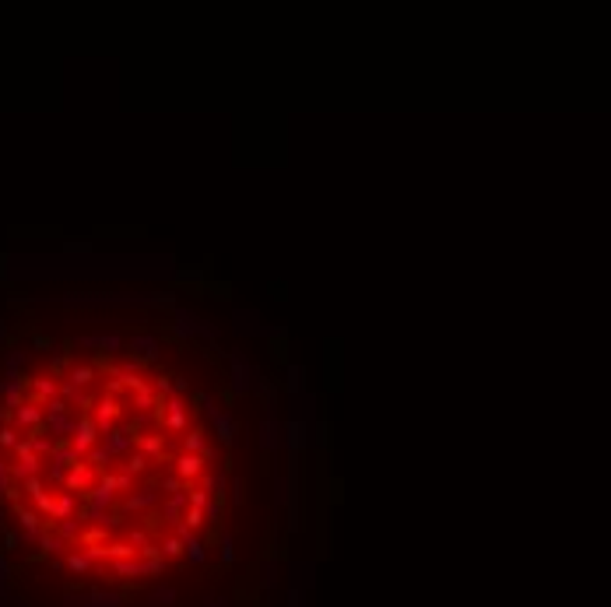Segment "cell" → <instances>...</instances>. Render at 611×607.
Returning <instances> with one entry per match:
<instances>
[{
  "instance_id": "cell-49",
  "label": "cell",
  "mask_w": 611,
  "mask_h": 607,
  "mask_svg": "<svg viewBox=\"0 0 611 607\" xmlns=\"http://www.w3.org/2000/svg\"><path fill=\"white\" fill-rule=\"evenodd\" d=\"M222 513H225V502H218V499H215V502H211V506L204 509L208 523H222Z\"/></svg>"
},
{
  "instance_id": "cell-32",
  "label": "cell",
  "mask_w": 611,
  "mask_h": 607,
  "mask_svg": "<svg viewBox=\"0 0 611 607\" xmlns=\"http://www.w3.org/2000/svg\"><path fill=\"white\" fill-rule=\"evenodd\" d=\"M84 464H92L99 474H106V471H113V467H116V456H113V453H109V449L99 442V446H95V449L84 456Z\"/></svg>"
},
{
  "instance_id": "cell-44",
  "label": "cell",
  "mask_w": 611,
  "mask_h": 607,
  "mask_svg": "<svg viewBox=\"0 0 611 607\" xmlns=\"http://www.w3.org/2000/svg\"><path fill=\"white\" fill-rule=\"evenodd\" d=\"M113 474H116L120 495H130V492H137V478H134V474H127V471H113Z\"/></svg>"
},
{
  "instance_id": "cell-45",
  "label": "cell",
  "mask_w": 611,
  "mask_h": 607,
  "mask_svg": "<svg viewBox=\"0 0 611 607\" xmlns=\"http://www.w3.org/2000/svg\"><path fill=\"white\" fill-rule=\"evenodd\" d=\"M211 502H215V499H211V492H204L201 485H197V488H190V506H194V509H208Z\"/></svg>"
},
{
  "instance_id": "cell-36",
  "label": "cell",
  "mask_w": 611,
  "mask_h": 607,
  "mask_svg": "<svg viewBox=\"0 0 611 607\" xmlns=\"http://www.w3.org/2000/svg\"><path fill=\"white\" fill-rule=\"evenodd\" d=\"M183 544H187V562H190V566H204V562H208V544H204V537L190 534Z\"/></svg>"
},
{
  "instance_id": "cell-31",
  "label": "cell",
  "mask_w": 611,
  "mask_h": 607,
  "mask_svg": "<svg viewBox=\"0 0 611 607\" xmlns=\"http://www.w3.org/2000/svg\"><path fill=\"white\" fill-rule=\"evenodd\" d=\"M25 439L32 442V453H35V456H42V460H49V456H53V449H56V439H53V435H46L42 428H39V432H32V435H25Z\"/></svg>"
},
{
  "instance_id": "cell-27",
  "label": "cell",
  "mask_w": 611,
  "mask_h": 607,
  "mask_svg": "<svg viewBox=\"0 0 611 607\" xmlns=\"http://www.w3.org/2000/svg\"><path fill=\"white\" fill-rule=\"evenodd\" d=\"M109 573H113L116 580H137V576H148V569H144V562H141V558L113 562V566H109Z\"/></svg>"
},
{
  "instance_id": "cell-37",
  "label": "cell",
  "mask_w": 611,
  "mask_h": 607,
  "mask_svg": "<svg viewBox=\"0 0 611 607\" xmlns=\"http://www.w3.org/2000/svg\"><path fill=\"white\" fill-rule=\"evenodd\" d=\"M84 607H123V597L120 594H113V590H88V601H84Z\"/></svg>"
},
{
  "instance_id": "cell-11",
  "label": "cell",
  "mask_w": 611,
  "mask_h": 607,
  "mask_svg": "<svg viewBox=\"0 0 611 607\" xmlns=\"http://www.w3.org/2000/svg\"><path fill=\"white\" fill-rule=\"evenodd\" d=\"M11 425L21 432V435H32V432H39L42 425H46V407H39V404H21L14 414H11Z\"/></svg>"
},
{
  "instance_id": "cell-46",
  "label": "cell",
  "mask_w": 611,
  "mask_h": 607,
  "mask_svg": "<svg viewBox=\"0 0 611 607\" xmlns=\"http://www.w3.org/2000/svg\"><path fill=\"white\" fill-rule=\"evenodd\" d=\"M28 362V351H11L4 362V372H21V365Z\"/></svg>"
},
{
  "instance_id": "cell-30",
  "label": "cell",
  "mask_w": 611,
  "mask_h": 607,
  "mask_svg": "<svg viewBox=\"0 0 611 607\" xmlns=\"http://www.w3.org/2000/svg\"><path fill=\"white\" fill-rule=\"evenodd\" d=\"M323 446H327V425H323L320 418H313V421L306 425V449L320 453Z\"/></svg>"
},
{
  "instance_id": "cell-17",
  "label": "cell",
  "mask_w": 611,
  "mask_h": 607,
  "mask_svg": "<svg viewBox=\"0 0 611 607\" xmlns=\"http://www.w3.org/2000/svg\"><path fill=\"white\" fill-rule=\"evenodd\" d=\"M102 446H106L116 460H123V456H130V453L137 449V439H134L127 428H113L109 435H102Z\"/></svg>"
},
{
  "instance_id": "cell-47",
  "label": "cell",
  "mask_w": 611,
  "mask_h": 607,
  "mask_svg": "<svg viewBox=\"0 0 611 607\" xmlns=\"http://www.w3.org/2000/svg\"><path fill=\"white\" fill-rule=\"evenodd\" d=\"M158 488H162V492H169V495H176V492H187V488H183V481H179L176 474H165V478L158 481Z\"/></svg>"
},
{
  "instance_id": "cell-10",
  "label": "cell",
  "mask_w": 611,
  "mask_h": 607,
  "mask_svg": "<svg viewBox=\"0 0 611 607\" xmlns=\"http://www.w3.org/2000/svg\"><path fill=\"white\" fill-rule=\"evenodd\" d=\"M116 418H120V400L109 397V393H102V397L95 400V407H92V421H95L99 435H109V432L116 428Z\"/></svg>"
},
{
  "instance_id": "cell-5",
  "label": "cell",
  "mask_w": 611,
  "mask_h": 607,
  "mask_svg": "<svg viewBox=\"0 0 611 607\" xmlns=\"http://www.w3.org/2000/svg\"><path fill=\"white\" fill-rule=\"evenodd\" d=\"M257 446H260L264 453H282V418H278V404H271V407H260Z\"/></svg>"
},
{
  "instance_id": "cell-15",
  "label": "cell",
  "mask_w": 611,
  "mask_h": 607,
  "mask_svg": "<svg viewBox=\"0 0 611 607\" xmlns=\"http://www.w3.org/2000/svg\"><path fill=\"white\" fill-rule=\"evenodd\" d=\"M127 347H130L134 358H141V362H158V358H162V340H158L155 333H134V337L127 340Z\"/></svg>"
},
{
  "instance_id": "cell-48",
  "label": "cell",
  "mask_w": 611,
  "mask_h": 607,
  "mask_svg": "<svg viewBox=\"0 0 611 607\" xmlns=\"http://www.w3.org/2000/svg\"><path fill=\"white\" fill-rule=\"evenodd\" d=\"M229 495H232V502L239 506L243 499H246V485H243V478H232V485H229Z\"/></svg>"
},
{
  "instance_id": "cell-22",
  "label": "cell",
  "mask_w": 611,
  "mask_h": 607,
  "mask_svg": "<svg viewBox=\"0 0 611 607\" xmlns=\"http://www.w3.org/2000/svg\"><path fill=\"white\" fill-rule=\"evenodd\" d=\"M137 453H144L148 460H162L165 456V435H162V428L137 435Z\"/></svg>"
},
{
  "instance_id": "cell-19",
  "label": "cell",
  "mask_w": 611,
  "mask_h": 607,
  "mask_svg": "<svg viewBox=\"0 0 611 607\" xmlns=\"http://www.w3.org/2000/svg\"><path fill=\"white\" fill-rule=\"evenodd\" d=\"M84 499L81 495H70V492H56V509H53V523H63V520H77ZM49 523V527H53Z\"/></svg>"
},
{
  "instance_id": "cell-53",
  "label": "cell",
  "mask_w": 611,
  "mask_h": 607,
  "mask_svg": "<svg viewBox=\"0 0 611 607\" xmlns=\"http://www.w3.org/2000/svg\"><path fill=\"white\" fill-rule=\"evenodd\" d=\"M208 607H229V601H225V597H211V601H208Z\"/></svg>"
},
{
  "instance_id": "cell-4",
  "label": "cell",
  "mask_w": 611,
  "mask_h": 607,
  "mask_svg": "<svg viewBox=\"0 0 611 607\" xmlns=\"http://www.w3.org/2000/svg\"><path fill=\"white\" fill-rule=\"evenodd\" d=\"M158 428H162V432H172V435H187V432H190V404H187L183 397L162 400Z\"/></svg>"
},
{
  "instance_id": "cell-25",
  "label": "cell",
  "mask_w": 611,
  "mask_h": 607,
  "mask_svg": "<svg viewBox=\"0 0 611 607\" xmlns=\"http://www.w3.org/2000/svg\"><path fill=\"white\" fill-rule=\"evenodd\" d=\"M21 393H28V376H21V372H4V376H0V397L7 400V397H21Z\"/></svg>"
},
{
  "instance_id": "cell-41",
  "label": "cell",
  "mask_w": 611,
  "mask_h": 607,
  "mask_svg": "<svg viewBox=\"0 0 611 607\" xmlns=\"http://www.w3.org/2000/svg\"><path fill=\"white\" fill-rule=\"evenodd\" d=\"M218 555H222L225 566H236V537H232V534H222V541H218Z\"/></svg>"
},
{
  "instance_id": "cell-26",
  "label": "cell",
  "mask_w": 611,
  "mask_h": 607,
  "mask_svg": "<svg viewBox=\"0 0 611 607\" xmlns=\"http://www.w3.org/2000/svg\"><path fill=\"white\" fill-rule=\"evenodd\" d=\"M253 397L260 400V407L278 404V383H275V379H267V376L260 372V376H257V383H253Z\"/></svg>"
},
{
  "instance_id": "cell-18",
  "label": "cell",
  "mask_w": 611,
  "mask_h": 607,
  "mask_svg": "<svg viewBox=\"0 0 611 607\" xmlns=\"http://www.w3.org/2000/svg\"><path fill=\"white\" fill-rule=\"evenodd\" d=\"M42 471H46V460H42V456L14 460V464H11V481H14V485H25V481H32V478H42Z\"/></svg>"
},
{
  "instance_id": "cell-43",
  "label": "cell",
  "mask_w": 611,
  "mask_h": 607,
  "mask_svg": "<svg viewBox=\"0 0 611 607\" xmlns=\"http://www.w3.org/2000/svg\"><path fill=\"white\" fill-rule=\"evenodd\" d=\"M204 523H208V516H204V509H194V506H190V509H187V516H183V527H187L190 534H197V530H201Z\"/></svg>"
},
{
  "instance_id": "cell-14",
  "label": "cell",
  "mask_w": 611,
  "mask_h": 607,
  "mask_svg": "<svg viewBox=\"0 0 611 607\" xmlns=\"http://www.w3.org/2000/svg\"><path fill=\"white\" fill-rule=\"evenodd\" d=\"M172 474L183 481V485H190V481H201L204 474H208V464H204V456H194V453H179L176 460H172Z\"/></svg>"
},
{
  "instance_id": "cell-28",
  "label": "cell",
  "mask_w": 611,
  "mask_h": 607,
  "mask_svg": "<svg viewBox=\"0 0 611 607\" xmlns=\"http://www.w3.org/2000/svg\"><path fill=\"white\" fill-rule=\"evenodd\" d=\"M232 319H236V326H232L236 333H257V337H264V333H267V326H260V323H257V319H260L257 312H232Z\"/></svg>"
},
{
  "instance_id": "cell-52",
  "label": "cell",
  "mask_w": 611,
  "mask_h": 607,
  "mask_svg": "<svg viewBox=\"0 0 611 607\" xmlns=\"http://www.w3.org/2000/svg\"><path fill=\"white\" fill-rule=\"evenodd\" d=\"M32 344H35V347H53V340H49V337H35Z\"/></svg>"
},
{
  "instance_id": "cell-16",
  "label": "cell",
  "mask_w": 611,
  "mask_h": 607,
  "mask_svg": "<svg viewBox=\"0 0 611 607\" xmlns=\"http://www.w3.org/2000/svg\"><path fill=\"white\" fill-rule=\"evenodd\" d=\"M74 428H77V418L74 414H46V425H42V432L53 435L56 442H70Z\"/></svg>"
},
{
  "instance_id": "cell-24",
  "label": "cell",
  "mask_w": 611,
  "mask_h": 607,
  "mask_svg": "<svg viewBox=\"0 0 611 607\" xmlns=\"http://www.w3.org/2000/svg\"><path fill=\"white\" fill-rule=\"evenodd\" d=\"M285 393H289V400L292 397H303V393H309L306 390V369L303 365H285Z\"/></svg>"
},
{
  "instance_id": "cell-3",
  "label": "cell",
  "mask_w": 611,
  "mask_h": 607,
  "mask_svg": "<svg viewBox=\"0 0 611 607\" xmlns=\"http://www.w3.org/2000/svg\"><path fill=\"white\" fill-rule=\"evenodd\" d=\"M172 330H176V337H183V340H215L218 337V326L215 323H208L204 316H197L194 309H176L172 312Z\"/></svg>"
},
{
  "instance_id": "cell-35",
  "label": "cell",
  "mask_w": 611,
  "mask_h": 607,
  "mask_svg": "<svg viewBox=\"0 0 611 607\" xmlns=\"http://www.w3.org/2000/svg\"><path fill=\"white\" fill-rule=\"evenodd\" d=\"M148 467H151V460H148L144 453H137V449H134V453H130V456H123V464H116L113 471H127V474L141 478V474H144Z\"/></svg>"
},
{
  "instance_id": "cell-9",
  "label": "cell",
  "mask_w": 611,
  "mask_h": 607,
  "mask_svg": "<svg viewBox=\"0 0 611 607\" xmlns=\"http://www.w3.org/2000/svg\"><path fill=\"white\" fill-rule=\"evenodd\" d=\"M102 442V435H99V428H95V421H92V414H81L77 418V428H74V435H70V449L84 460L95 446Z\"/></svg>"
},
{
  "instance_id": "cell-42",
  "label": "cell",
  "mask_w": 611,
  "mask_h": 607,
  "mask_svg": "<svg viewBox=\"0 0 611 607\" xmlns=\"http://www.w3.org/2000/svg\"><path fill=\"white\" fill-rule=\"evenodd\" d=\"M21 439H25V435H21L14 425H0V449H11V453H14V446H18Z\"/></svg>"
},
{
  "instance_id": "cell-34",
  "label": "cell",
  "mask_w": 611,
  "mask_h": 607,
  "mask_svg": "<svg viewBox=\"0 0 611 607\" xmlns=\"http://www.w3.org/2000/svg\"><path fill=\"white\" fill-rule=\"evenodd\" d=\"M148 604L151 607H176V587H169V583L151 587V590H148Z\"/></svg>"
},
{
  "instance_id": "cell-8",
  "label": "cell",
  "mask_w": 611,
  "mask_h": 607,
  "mask_svg": "<svg viewBox=\"0 0 611 607\" xmlns=\"http://www.w3.org/2000/svg\"><path fill=\"white\" fill-rule=\"evenodd\" d=\"M99 478H102V474H99L92 464H84V460H81V464H74V467L67 471L63 492H70V495H81V499H84V495H88L95 485H99Z\"/></svg>"
},
{
  "instance_id": "cell-13",
  "label": "cell",
  "mask_w": 611,
  "mask_h": 607,
  "mask_svg": "<svg viewBox=\"0 0 611 607\" xmlns=\"http://www.w3.org/2000/svg\"><path fill=\"white\" fill-rule=\"evenodd\" d=\"M74 347H84V351H123L127 340L120 333H77Z\"/></svg>"
},
{
  "instance_id": "cell-2",
  "label": "cell",
  "mask_w": 611,
  "mask_h": 607,
  "mask_svg": "<svg viewBox=\"0 0 611 607\" xmlns=\"http://www.w3.org/2000/svg\"><path fill=\"white\" fill-rule=\"evenodd\" d=\"M225 354V351H222ZM225 362H229V390L236 393V397H246V393H253V383H257V376H260V369L253 365V358H246L243 351H229L225 354Z\"/></svg>"
},
{
  "instance_id": "cell-20",
  "label": "cell",
  "mask_w": 611,
  "mask_h": 607,
  "mask_svg": "<svg viewBox=\"0 0 611 607\" xmlns=\"http://www.w3.org/2000/svg\"><path fill=\"white\" fill-rule=\"evenodd\" d=\"M285 418H296V421H303V425H309L313 418H320V411H316V397H313V393L292 397V400H289V414H285Z\"/></svg>"
},
{
  "instance_id": "cell-6",
  "label": "cell",
  "mask_w": 611,
  "mask_h": 607,
  "mask_svg": "<svg viewBox=\"0 0 611 607\" xmlns=\"http://www.w3.org/2000/svg\"><path fill=\"white\" fill-rule=\"evenodd\" d=\"M84 506L102 509V513H116V506H120V485H116V474L113 471H106L99 478V485L84 495Z\"/></svg>"
},
{
  "instance_id": "cell-50",
  "label": "cell",
  "mask_w": 611,
  "mask_h": 607,
  "mask_svg": "<svg viewBox=\"0 0 611 607\" xmlns=\"http://www.w3.org/2000/svg\"><path fill=\"white\" fill-rule=\"evenodd\" d=\"M187 390H190V383H187V376H172V393H176V397H183Z\"/></svg>"
},
{
  "instance_id": "cell-21",
  "label": "cell",
  "mask_w": 611,
  "mask_h": 607,
  "mask_svg": "<svg viewBox=\"0 0 611 607\" xmlns=\"http://www.w3.org/2000/svg\"><path fill=\"white\" fill-rule=\"evenodd\" d=\"M313 583H316V566L313 562H296V566H289V587L292 590H313Z\"/></svg>"
},
{
  "instance_id": "cell-39",
  "label": "cell",
  "mask_w": 611,
  "mask_h": 607,
  "mask_svg": "<svg viewBox=\"0 0 611 607\" xmlns=\"http://www.w3.org/2000/svg\"><path fill=\"white\" fill-rule=\"evenodd\" d=\"M158 544H162L165 562H172V558H183V555H187V544H183V537H176V534H165V541H158Z\"/></svg>"
},
{
  "instance_id": "cell-29",
  "label": "cell",
  "mask_w": 611,
  "mask_h": 607,
  "mask_svg": "<svg viewBox=\"0 0 611 607\" xmlns=\"http://www.w3.org/2000/svg\"><path fill=\"white\" fill-rule=\"evenodd\" d=\"M95 372H99L95 365H70L63 379H67V383H74L77 390H88V386L95 383Z\"/></svg>"
},
{
  "instance_id": "cell-40",
  "label": "cell",
  "mask_w": 611,
  "mask_h": 607,
  "mask_svg": "<svg viewBox=\"0 0 611 607\" xmlns=\"http://www.w3.org/2000/svg\"><path fill=\"white\" fill-rule=\"evenodd\" d=\"M275 587H278V562H275V558H267V562L260 566V590H267V594H271Z\"/></svg>"
},
{
  "instance_id": "cell-33",
  "label": "cell",
  "mask_w": 611,
  "mask_h": 607,
  "mask_svg": "<svg viewBox=\"0 0 611 607\" xmlns=\"http://www.w3.org/2000/svg\"><path fill=\"white\" fill-rule=\"evenodd\" d=\"M63 569H67L70 576H88V573H95V566L88 562V555H84V551H67Z\"/></svg>"
},
{
  "instance_id": "cell-1",
  "label": "cell",
  "mask_w": 611,
  "mask_h": 607,
  "mask_svg": "<svg viewBox=\"0 0 611 607\" xmlns=\"http://www.w3.org/2000/svg\"><path fill=\"white\" fill-rule=\"evenodd\" d=\"M194 400H197V411L208 418L211 432L218 435V442H222V446H236V439H239V425H236V418H232L229 411H222V407L215 404V397L204 393V390H197Z\"/></svg>"
},
{
  "instance_id": "cell-23",
  "label": "cell",
  "mask_w": 611,
  "mask_h": 607,
  "mask_svg": "<svg viewBox=\"0 0 611 607\" xmlns=\"http://www.w3.org/2000/svg\"><path fill=\"white\" fill-rule=\"evenodd\" d=\"M211 449V442H208V432L204 428H190L187 435H183V442H179V453H194V456H204Z\"/></svg>"
},
{
  "instance_id": "cell-38",
  "label": "cell",
  "mask_w": 611,
  "mask_h": 607,
  "mask_svg": "<svg viewBox=\"0 0 611 607\" xmlns=\"http://www.w3.org/2000/svg\"><path fill=\"white\" fill-rule=\"evenodd\" d=\"M49 464H56V467H63V471H70L74 464H81V456L70 449V442H56V449H53V456H49Z\"/></svg>"
},
{
  "instance_id": "cell-51",
  "label": "cell",
  "mask_w": 611,
  "mask_h": 607,
  "mask_svg": "<svg viewBox=\"0 0 611 607\" xmlns=\"http://www.w3.org/2000/svg\"><path fill=\"white\" fill-rule=\"evenodd\" d=\"M0 478H11V464L4 460V453H0Z\"/></svg>"
},
{
  "instance_id": "cell-12",
  "label": "cell",
  "mask_w": 611,
  "mask_h": 607,
  "mask_svg": "<svg viewBox=\"0 0 611 607\" xmlns=\"http://www.w3.org/2000/svg\"><path fill=\"white\" fill-rule=\"evenodd\" d=\"M56 397H60V379L56 376H28V404L46 407Z\"/></svg>"
},
{
  "instance_id": "cell-7",
  "label": "cell",
  "mask_w": 611,
  "mask_h": 607,
  "mask_svg": "<svg viewBox=\"0 0 611 607\" xmlns=\"http://www.w3.org/2000/svg\"><path fill=\"white\" fill-rule=\"evenodd\" d=\"M158 502H162V488H158V485H141L137 492H130V495L120 499V516H130V513H151Z\"/></svg>"
}]
</instances>
